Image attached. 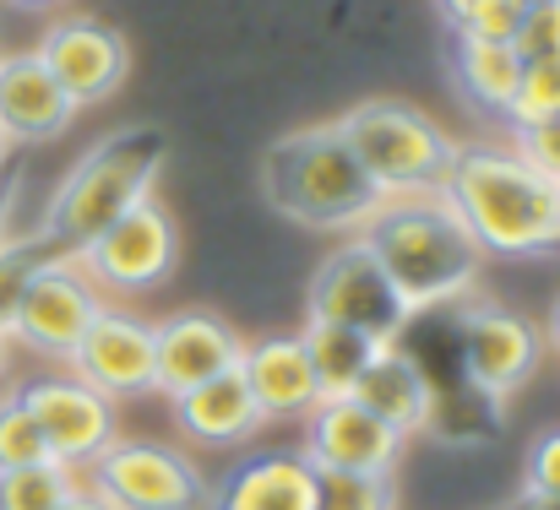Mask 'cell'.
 <instances>
[{"instance_id": "6da1fadb", "label": "cell", "mask_w": 560, "mask_h": 510, "mask_svg": "<svg viewBox=\"0 0 560 510\" xmlns=\"http://www.w3.org/2000/svg\"><path fill=\"white\" fill-rule=\"evenodd\" d=\"M360 239L381 261V272L392 277V288L408 299L413 316L468 299L485 272V250L474 245V234L463 228V217L452 212L441 190L386 195L365 217Z\"/></svg>"}, {"instance_id": "7a4b0ae2", "label": "cell", "mask_w": 560, "mask_h": 510, "mask_svg": "<svg viewBox=\"0 0 560 510\" xmlns=\"http://www.w3.org/2000/svg\"><path fill=\"white\" fill-rule=\"evenodd\" d=\"M441 195L485 256H545L560 245V185L517 147H457Z\"/></svg>"}, {"instance_id": "3957f363", "label": "cell", "mask_w": 560, "mask_h": 510, "mask_svg": "<svg viewBox=\"0 0 560 510\" xmlns=\"http://www.w3.org/2000/svg\"><path fill=\"white\" fill-rule=\"evenodd\" d=\"M170 153H175V142L164 126H120V131L98 137L55 185V195L44 206V239L77 261L120 212H131L137 201L153 195Z\"/></svg>"}, {"instance_id": "277c9868", "label": "cell", "mask_w": 560, "mask_h": 510, "mask_svg": "<svg viewBox=\"0 0 560 510\" xmlns=\"http://www.w3.org/2000/svg\"><path fill=\"white\" fill-rule=\"evenodd\" d=\"M261 195L272 201V212L322 234H349V228L360 234L365 217L386 201L371 174L360 169V158L349 153L338 120L278 137L261 158Z\"/></svg>"}, {"instance_id": "5b68a950", "label": "cell", "mask_w": 560, "mask_h": 510, "mask_svg": "<svg viewBox=\"0 0 560 510\" xmlns=\"http://www.w3.org/2000/svg\"><path fill=\"white\" fill-rule=\"evenodd\" d=\"M338 131L381 195L441 190L452 158H457L452 131L408 98H365L349 115H338Z\"/></svg>"}, {"instance_id": "8992f818", "label": "cell", "mask_w": 560, "mask_h": 510, "mask_svg": "<svg viewBox=\"0 0 560 510\" xmlns=\"http://www.w3.org/2000/svg\"><path fill=\"white\" fill-rule=\"evenodd\" d=\"M305 310H311V321L349 327V332H360V337H371V342H397L408 332V321H413L408 299L392 288V277L381 272V261L365 250L360 234L349 245H338L316 266L311 294H305Z\"/></svg>"}, {"instance_id": "52a82bcc", "label": "cell", "mask_w": 560, "mask_h": 510, "mask_svg": "<svg viewBox=\"0 0 560 510\" xmlns=\"http://www.w3.org/2000/svg\"><path fill=\"white\" fill-rule=\"evenodd\" d=\"M93 495L115 510H207V478L164 440H115L93 467Z\"/></svg>"}, {"instance_id": "ba28073f", "label": "cell", "mask_w": 560, "mask_h": 510, "mask_svg": "<svg viewBox=\"0 0 560 510\" xmlns=\"http://www.w3.org/2000/svg\"><path fill=\"white\" fill-rule=\"evenodd\" d=\"M77 261L104 294H120V299L148 294V288L170 283V272L180 261V223L148 195L131 212H120Z\"/></svg>"}, {"instance_id": "9c48e42d", "label": "cell", "mask_w": 560, "mask_h": 510, "mask_svg": "<svg viewBox=\"0 0 560 510\" xmlns=\"http://www.w3.org/2000/svg\"><path fill=\"white\" fill-rule=\"evenodd\" d=\"M22 407L33 413L44 446L55 462H66L71 473L93 467L115 440H120V413L104 391L82 386L77 375H49V380H27L16 386Z\"/></svg>"}, {"instance_id": "30bf717a", "label": "cell", "mask_w": 560, "mask_h": 510, "mask_svg": "<svg viewBox=\"0 0 560 510\" xmlns=\"http://www.w3.org/2000/svg\"><path fill=\"white\" fill-rule=\"evenodd\" d=\"M457 358L479 396H512L545 364V327L506 305H474L457 327Z\"/></svg>"}, {"instance_id": "8fae6325", "label": "cell", "mask_w": 560, "mask_h": 510, "mask_svg": "<svg viewBox=\"0 0 560 510\" xmlns=\"http://www.w3.org/2000/svg\"><path fill=\"white\" fill-rule=\"evenodd\" d=\"M104 310V288L82 272V261L71 256H55L44 261L27 288H22V305H16V327H11V342H27L33 353L44 358H66L82 332L93 327V316Z\"/></svg>"}, {"instance_id": "7c38bea8", "label": "cell", "mask_w": 560, "mask_h": 510, "mask_svg": "<svg viewBox=\"0 0 560 510\" xmlns=\"http://www.w3.org/2000/svg\"><path fill=\"white\" fill-rule=\"evenodd\" d=\"M33 55L66 87V98L77 109H93V104L115 98L126 71H131V49H126L120 27H109L98 16H55L44 27V38L33 44Z\"/></svg>"}, {"instance_id": "4fadbf2b", "label": "cell", "mask_w": 560, "mask_h": 510, "mask_svg": "<svg viewBox=\"0 0 560 510\" xmlns=\"http://www.w3.org/2000/svg\"><path fill=\"white\" fill-rule=\"evenodd\" d=\"M66 364L82 386L104 391L109 402L148 396L153 391V321L104 305L93 316V327L82 332V342L66 353Z\"/></svg>"}, {"instance_id": "5bb4252c", "label": "cell", "mask_w": 560, "mask_h": 510, "mask_svg": "<svg viewBox=\"0 0 560 510\" xmlns=\"http://www.w3.org/2000/svg\"><path fill=\"white\" fill-rule=\"evenodd\" d=\"M305 462L316 473H392L402 435L365 413L354 396H327L305 413Z\"/></svg>"}, {"instance_id": "9a60e30c", "label": "cell", "mask_w": 560, "mask_h": 510, "mask_svg": "<svg viewBox=\"0 0 560 510\" xmlns=\"http://www.w3.org/2000/svg\"><path fill=\"white\" fill-rule=\"evenodd\" d=\"M240 353H245V342H240V332L223 316L180 310V316L153 327V391H164L175 402L180 391L223 375V369H234Z\"/></svg>"}, {"instance_id": "2e32d148", "label": "cell", "mask_w": 560, "mask_h": 510, "mask_svg": "<svg viewBox=\"0 0 560 510\" xmlns=\"http://www.w3.org/2000/svg\"><path fill=\"white\" fill-rule=\"evenodd\" d=\"M77 120V104L66 98V87L44 71V60L33 49L0 55V142H55L66 137Z\"/></svg>"}, {"instance_id": "e0dca14e", "label": "cell", "mask_w": 560, "mask_h": 510, "mask_svg": "<svg viewBox=\"0 0 560 510\" xmlns=\"http://www.w3.org/2000/svg\"><path fill=\"white\" fill-rule=\"evenodd\" d=\"M365 413H375L386 429H397L402 440L408 435H424L435 424V407H441V386L424 375V364L413 353H402L397 342H381L375 358L365 364V375L354 380L349 391Z\"/></svg>"}, {"instance_id": "ac0fdd59", "label": "cell", "mask_w": 560, "mask_h": 510, "mask_svg": "<svg viewBox=\"0 0 560 510\" xmlns=\"http://www.w3.org/2000/svg\"><path fill=\"white\" fill-rule=\"evenodd\" d=\"M207 510H316V467L305 451H256L207 489Z\"/></svg>"}, {"instance_id": "d6986e66", "label": "cell", "mask_w": 560, "mask_h": 510, "mask_svg": "<svg viewBox=\"0 0 560 510\" xmlns=\"http://www.w3.org/2000/svg\"><path fill=\"white\" fill-rule=\"evenodd\" d=\"M240 375L256 396V413L261 424L272 418H305L322 391H316V375H311V358L300 337H261V342H245L240 353Z\"/></svg>"}, {"instance_id": "ffe728a7", "label": "cell", "mask_w": 560, "mask_h": 510, "mask_svg": "<svg viewBox=\"0 0 560 510\" xmlns=\"http://www.w3.org/2000/svg\"><path fill=\"white\" fill-rule=\"evenodd\" d=\"M175 418H180L186 440H196V446H240V440H250L261 429V413H256V396H250L240 364L180 391L175 396Z\"/></svg>"}, {"instance_id": "44dd1931", "label": "cell", "mask_w": 560, "mask_h": 510, "mask_svg": "<svg viewBox=\"0 0 560 510\" xmlns=\"http://www.w3.org/2000/svg\"><path fill=\"white\" fill-rule=\"evenodd\" d=\"M457 82H463V93L485 115L506 120V109L517 98V82H523V55L506 38H468V33H457Z\"/></svg>"}, {"instance_id": "7402d4cb", "label": "cell", "mask_w": 560, "mask_h": 510, "mask_svg": "<svg viewBox=\"0 0 560 510\" xmlns=\"http://www.w3.org/2000/svg\"><path fill=\"white\" fill-rule=\"evenodd\" d=\"M294 337H300L305 358H311V375H316L322 402L327 396H349L354 380L365 375V364L375 358V347H381V342L360 337L349 327H332V321H305V332H294Z\"/></svg>"}, {"instance_id": "603a6c76", "label": "cell", "mask_w": 560, "mask_h": 510, "mask_svg": "<svg viewBox=\"0 0 560 510\" xmlns=\"http://www.w3.org/2000/svg\"><path fill=\"white\" fill-rule=\"evenodd\" d=\"M77 489V473L66 462H33L0 473V510H60Z\"/></svg>"}, {"instance_id": "cb8c5ba5", "label": "cell", "mask_w": 560, "mask_h": 510, "mask_svg": "<svg viewBox=\"0 0 560 510\" xmlns=\"http://www.w3.org/2000/svg\"><path fill=\"white\" fill-rule=\"evenodd\" d=\"M60 250L44 239V228L38 234H22V239H0V337L11 342V327H16V305H22V288H27V277L44 266V261H55Z\"/></svg>"}, {"instance_id": "d4e9b609", "label": "cell", "mask_w": 560, "mask_h": 510, "mask_svg": "<svg viewBox=\"0 0 560 510\" xmlns=\"http://www.w3.org/2000/svg\"><path fill=\"white\" fill-rule=\"evenodd\" d=\"M316 510H397L392 473H316Z\"/></svg>"}, {"instance_id": "484cf974", "label": "cell", "mask_w": 560, "mask_h": 510, "mask_svg": "<svg viewBox=\"0 0 560 510\" xmlns=\"http://www.w3.org/2000/svg\"><path fill=\"white\" fill-rule=\"evenodd\" d=\"M33 462H55V456H49L33 413L22 407V396L16 391H0V473L33 467Z\"/></svg>"}, {"instance_id": "4316f807", "label": "cell", "mask_w": 560, "mask_h": 510, "mask_svg": "<svg viewBox=\"0 0 560 510\" xmlns=\"http://www.w3.org/2000/svg\"><path fill=\"white\" fill-rule=\"evenodd\" d=\"M550 115H560V55L523 60V82H517V98L506 109V126H534Z\"/></svg>"}, {"instance_id": "83f0119b", "label": "cell", "mask_w": 560, "mask_h": 510, "mask_svg": "<svg viewBox=\"0 0 560 510\" xmlns=\"http://www.w3.org/2000/svg\"><path fill=\"white\" fill-rule=\"evenodd\" d=\"M512 49L523 60H545V55H560V0H539L523 11L517 33H512Z\"/></svg>"}, {"instance_id": "f1b7e54d", "label": "cell", "mask_w": 560, "mask_h": 510, "mask_svg": "<svg viewBox=\"0 0 560 510\" xmlns=\"http://www.w3.org/2000/svg\"><path fill=\"white\" fill-rule=\"evenodd\" d=\"M523 495H560V429H545L534 446H528V462H523Z\"/></svg>"}, {"instance_id": "f546056e", "label": "cell", "mask_w": 560, "mask_h": 510, "mask_svg": "<svg viewBox=\"0 0 560 510\" xmlns=\"http://www.w3.org/2000/svg\"><path fill=\"white\" fill-rule=\"evenodd\" d=\"M512 131H517V153L545 174V179L560 185V115L534 120V126H512Z\"/></svg>"}, {"instance_id": "4dcf8cb0", "label": "cell", "mask_w": 560, "mask_h": 510, "mask_svg": "<svg viewBox=\"0 0 560 510\" xmlns=\"http://www.w3.org/2000/svg\"><path fill=\"white\" fill-rule=\"evenodd\" d=\"M523 11H528L523 0H474V11L463 16L457 33H468V38H506V44H512Z\"/></svg>"}, {"instance_id": "1f68e13d", "label": "cell", "mask_w": 560, "mask_h": 510, "mask_svg": "<svg viewBox=\"0 0 560 510\" xmlns=\"http://www.w3.org/2000/svg\"><path fill=\"white\" fill-rule=\"evenodd\" d=\"M11 206H16V179L0 174V239H11Z\"/></svg>"}, {"instance_id": "d6a6232c", "label": "cell", "mask_w": 560, "mask_h": 510, "mask_svg": "<svg viewBox=\"0 0 560 510\" xmlns=\"http://www.w3.org/2000/svg\"><path fill=\"white\" fill-rule=\"evenodd\" d=\"M435 11H441V16H446V27L457 33V27H463V16L474 11V0H435Z\"/></svg>"}, {"instance_id": "836d02e7", "label": "cell", "mask_w": 560, "mask_h": 510, "mask_svg": "<svg viewBox=\"0 0 560 510\" xmlns=\"http://www.w3.org/2000/svg\"><path fill=\"white\" fill-rule=\"evenodd\" d=\"M60 510H115V506H109V500H98L93 489H82V484H77V489H71V500H66Z\"/></svg>"}, {"instance_id": "e575fe53", "label": "cell", "mask_w": 560, "mask_h": 510, "mask_svg": "<svg viewBox=\"0 0 560 510\" xmlns=\"http://www.w3.org/2000/svg\"><path fill=\"white\" fill-rule=\"evenodd\" d=\"M512 510H560V495H556V500H545V495H523Z\"/></svg>"}, {"instance_id": "d590c367", "label": "cell", "mask_w": 560, "mask_h": 510, "mask_svg": "<svg viewBox=\"0 0 560 510\" xmlns=\"http://www.w3.org/2000/svg\"><path fill=\"white\" fill-rule=\"evenodd\" d=\"M545 342H556L560 347V299H556V310H550V332H545Z\"/></svg>"}, {"instance_id": "8d00e7d4", "label": "cell", "mask_w": 560, "mask_h": 510, "mask_svg": "<svg viewBox=\"0 0 560 510\" xmlns=\"http://www.w3.org/2000/svg\"><path fill=\"white\" fill-rule=\"evenodd\" d=\"M11 5H27V11H38V5H60V0H11Z\"/></svg>"}, {"instance_id": "74e56055", "label": "cell", "mask_w": 560, "mask_h": 510, "mask_svg": "<svg viewBox=\"0 0 560 510\" xmlns=\"http://www.w3.org/2000/svg\"><path fill=\"white\" fill-rule=\"evenodd\" d=\"M0 380H5V337H0Z\"/></svg>"}, {"instance_id": "f35d334b", "label": "cell", "mask_w": 560, "mask_h": 510, "mask_svg": "<svg viewBox=\"0 0 560 510\" xmlns=\"http://www.w3.org/2000/svg\"><path fill=\"white\" fill-rule=\"evenodd\" d=\"M5 153H11V147H5V142H0V174H5Z\"/></svg>"}]
</instances>
